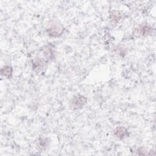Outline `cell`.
Returning a JSON list of instances; mask_svg holds the SVG:
<instances>
[{
	"mask_svg": "<svg viewBox=\"0 0 156 156\" xmlns=\"http://www.w3.org/2000/svg\"><path fill=\"white\" fill-rule=\"evenodd\" d=\"M64 30L63 26L58 21H52L47 26L46 31L51 37H58L61 35Z\"/></svg>",
	"mask_w": 156,
	"mask_h": 156,
	"instance_id": "obj_1",
	"label": "cell"
},
{
	"mask_svg": "<svg viewBox=\"0 0 156 156\" xmlns=\"http://www.w3.org/2000/svg\"><path fill=\"white\" fill-rule=\"evenodd\" d=\"M87 101V99L82 95L75 96L71 102V106L73 109H78L84 106Z\"/></svg>",
	"mask_w": 156,
	"mask_h": 156,
	"instance_id": "obj_2",
	"label": "cell"
},
{
	"mask_svg": "<svg viewBox=\"0 0 156 156\" xmlns=\"http://www.w3.org/2000/svg\"><path fill=\"white\" fill-rule=\"evenodd\" d=\"M152 32V28L148 26H140L136 27L133 30V34L135 35H147Z\"/></svg>",
	"mask_w": 156,
	"mask_h": 156,
	"instance_id": "obj_3",
	"label": "cell"
},
{
	"mask_svg": "<svg viewBox=\"0 0 156 156\" xmlns=\"http://www.w3.org/2000/svg\"><path fill=\"white\" fill-rule=\"evenodd\" d=\"M46 66V63L44 60L41 58H36L34 59L32 63L33 69L37 72H40L42 71Z\"/></svg>",
	"mask_w": 156,
	"mask_h": 156,
	"instance_id": "obj_4",
	"label": "cell"
},
{
	"mask_svg": "<svg viewBox=\"0 0 156 156\" xmlns=\"http://www.w3.org/2000/svg\"><path fill=\"white\" fill-rule=\"evenodd\" d=\"M114 135L119 139H123L128 136L127 129L124 127H118L114 130Z\"/></svg>",
	"mask_w": 156,
	"mask_h": 156,
	"instance_id": "obj_5",
	"label": "cell"
},
{
	"mask_svg": "<svg viewBox=\"0 0 156 156\" xmlns=\"http://www.w3.org/2000/svg\"><path fill=\"white\" fill-rule=\"evenodd\" d=\"M12 68L10 66H5L1 68V74L9 79L12 77Z\"/></svg>",
	"mask_w": 156,
	"mask_h": 156,
	"instance_id": "obj_6",
	"label": "cell"
},
{
	"mask_svg": "<svg viewBox=\"0 0 156 156\" xmlns=\"http://www.w3.org/2000/svg\"><path fill=\"white\" fill-rule=\"evenodd\" d=\"M122 15L121 12H118V11L113 12L111 15L112 20L115 24H116L121 20V19L122 18Z\"/></svg>",
	"mask_w": 156,
	"mask_h": 156,
	"instance_id": "obj_7",
	"label": "cell"
},
{
	"mask_svg": "<svg viewBox=\"0 0 156 156\" xmlns=\"http://www.w3.org/2000/svg\"><path fill=\"white\" fill-rule=\"evenodd\" d=\"M138 154L139 155H147L148 154L147 153V151L144 149V148H140L138 150Z\"/></svg>",
	"mask_w": 156,
	"mask_h": 156,
	"instance_id": "obj_8",
	"label": "cell"
}]
</instances>
